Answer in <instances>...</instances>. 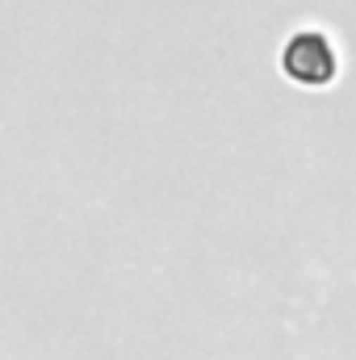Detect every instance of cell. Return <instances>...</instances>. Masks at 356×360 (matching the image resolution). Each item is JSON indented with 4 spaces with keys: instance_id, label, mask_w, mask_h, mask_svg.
I'll use <instances>...</instances> for the list:
<instances>
[{
    "instance_id": "1",
    "label": "cell",
    "mask_w": 356,
    "mask_h": 360,
    "mask_svg": "<svg viewBox=\"0 0 356 360\" xmlns=\"http://www.w3.org/2000/svg\"><path fill=\"white\" fill-rule=\"evenodd\" d=\"M281 68L298 80V84H327L336 76V51L323 34L314 30H302L285 42L281 51Z\"/></svg>"
}]
</instances>
